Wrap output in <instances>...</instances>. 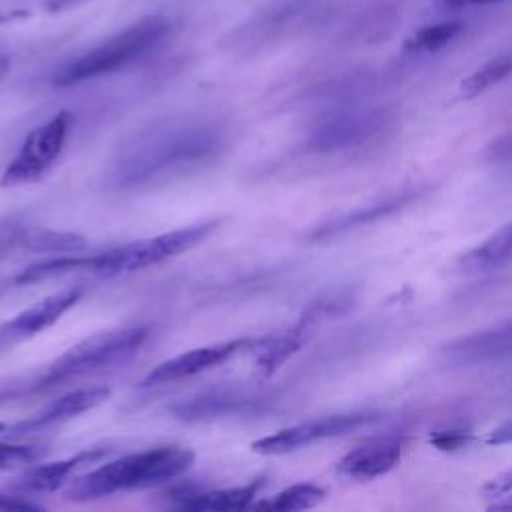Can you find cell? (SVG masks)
<instances>
[{
  "label": "cell",
  "instance_id": "cell-1",
  "mask_svg": "<svg viewBox=\"0 0 512 512\" xmlns=\"http://www.w3.org/2000/svg\"><path fill=\"white\" fill-rule=\"evenodd\" d=\"M230 144L228 126L212 116L174 114L130 134L116 150L108 184L114 190L156 186L214 162Z\"/></svg>",
  "mask_w": 512,
  "mask_h": 512
},
{
  "label": "cell",
  "instance_id": "cell-2",
  "mask_svg": "<svg viewBox=\"0 0 512 512\" xmlns=\"http://www.w3.org/2000/svg\"><path fill=\"white\" fill-rule=\"evenodd\" d=\"M148 336L150 328L144 324H130L92 334L54 358L42 372L0 386V406L42 396L68 382L122 366L140 352Z\"/></svg>",
  "mask_w": 512,
  "mask_h": 512
},
{
  "label": "cell",
  "instance_id": "cell-3",
  "mask_svg": "<svg viewBox=\"0 0 512 512\" xmlns=\"http://www.w3.org/2000/svg\"><path fill=\"white\" fill-rule=\"evenodd\" d=\"M196 454L184 446H158L110 460L76 478L64 492L68 500L90 502L170 482L194 464Z\"/></svg>",
  "mask_w": 512,
  "mask_h": 512
},
{
  "label": "cell",
  "instance_id": "cell-4",
  "mask_svg": "<svg viewBox=\"0 0 512 512\" xmlns=\"http://www.w3.org/2000/svg\"><path fill=\"white\" fill-rule=\"evenodd\" d=\"M170 32V20L158 14L144 16L114 36L106 38L98 46L80 54L78 58L66 62L52 78L54 86L68 88L94 80L116 70L138 62L152 50H156Z\"/></svg>",
  "mask_w": 512,
  "mask_h": 512
},
{
  "label": "cell",
  "instance_id": "cell-5",
  "mask_svg": "<svg viewBox=\"0 0 512 512\" xmlns=\"http://www.w3.org/2000/svg\"><path fill=\"white\" fill-rule=\"evenodd\" d=\"M218 224H220L218 220H204V222L190 224L186 228H176L152 238H144V240L122 244L104 252H96L92 254L90 274L110 278V276L140 272L144 268L156 266L204 242L218 228Z\"/></svg>",
  "mask_w": 512,
  "mask_h": 512
},
{
  "label": "cell",
  "instance_id": "cell-6",
  "mask_svg": "<svg viewBox=\"0 0 512 512\" xmlns=\"http://www.w3.org/2000/svg\"><path fill=\"white\" fill-rule=\"evenodd\" d=\"M276 396L246 386H218L174 402L168 412L182 422H212L222 418H256L268 414Z\"/></svg>",
  "mask_w": 512,
  "mask_h": 512
},
{
  "label": "cell",
  "instance_id": "cell-7",
  "mask_svg": "<svg viewBox=\"0 0 512 512\" xmlns=\"http://www.w3.org/2000/svg\"><path fill=\"white\" fill-rule=\"evenodd\" d=\"M72 126V114L68 110H60L42 126L28 132L22 146L2 172V186H22L30 182H38L44 178L50 168L60 158L66 138Z\"/></svg>",
  "mask_w": 512,
  "mask_h": 512
},
{
  "label": "cell",
  "instance_id": "cell-8",
  "mask_svg": "<svg viewBox=\"0 0 512 512\" xmlns=\"http://www.w3.org/2000/svg\"><path fill=\"white\" fill-rule=\"evenodd\" d=\"M378 418L380 414L376 410H354V412H340V414H330L322 418H312V420L286 426L274 434L262 436L254 440L250 448L252 452L264 454V456L290 454L300 448L312 446L316 442L358 430L366 424L376 422Z\"/></svg>",
  "mask_w": 512,
  "mask_h": 512
},
{
  "label": "cell",
  "instance_id": "cell-9",
  "mask_svg": "<svg viewBox=\"0 0 512 512\" xmlns=\"http://www.w3.org/2000/svg\"><path fill=\"white\" fill-rule=\"evenodd\" d=\"M388 124L382 110H342L320 118L304 136L302 148L310 154H332L362 146Z\"/></svg>",
  "mask_w": 512,
  "mask_h": 512
},
{
  "label": "cell",
  "instance_id": "cell-10",
  "mask_svg": "<svg viewBox=\"0 0 512 512\" xmlns=\"http://www.w3.org/2000/svg\"><path fill=\"white\" fill-rule=\"evenodd\" d=\"M262 338L264 336H240L234 340H222V342L186 350L182 354H176V356L156 364L140 380V386L150 388V386H160V384H172V382H178L184 378H192L210 368L222 366L240 354H246V352L254 354L258 350V346L262 344Z\"/></svg>",
  "mask_w": 512,
  "mask_h": 512
},
{
  "label": "cell",
  "instance_id": "cell-11",
  "mask_svg": "<svg viewBox=\"0 0 512 512\" xmlns=\"http://www.w3.org/2000/svg\"><path fill=\"white\" fill-rule=\"evenodd\" d=\"M82 296L84 288L80 286L64 288L60 292L44 296L16 316L4 320L0 324V356L54 326L70 308L80 302Z\"/></svg>",
  "mask_w": 512,
  "mask_h": 512
},
{
  "label": "cell",
  "instance_id": "cell-12",
  "mask_svg": "<svg viewBox=\"0 0 512 512\" xmlns=\"http://www.w3.org/2000/svg\"><path fill=\"white\" fill-rule=\"evenodd\" d=\"M450 366H482L512 358V320L458 336L438 350Z\"/></svg>",
  "mask_w": 512,
  "mask_h": 512
},
{
  "label": "cell",
  "instance_id": "cell-13",
  "mask_svg": "<svg viewBox=\"0 0 512 512\" xmlns=\"http://www.w3.org/2000/svg\"><path fill=\"white\" fill-rule=\"evenodd\" d=\"M304 8L302 0H274L230 32L226 44L234 52H254L282 36Z\"/></svg>",
  "mask_w": 512,
  "mask_h": 512
},
{
  "label": "cell",
  "instance_id": "cell-14",
  "mask_svg": "<svg viewBox=\"0 0 512 512\" xmlns=\"http://www.w3.org/2000/svg\"><path fill=\"white\" fill-rule=\"evenodd\" d=\"M404 438L400 436H380L370 438L364 444L346 452L338 464L336 474L354 480V482H368L386 472H390L404 454Z\"/></svg>",
  "mask_w": 512,
  "mask_h": 512
},
{
  "label": "cell",
  "instance_id": "cell-15",
  "mask_svg": "<svg viewBox=\"0 0 512 512\" xmlns=\"http://www.w3.org/2000/svg\"><path fill=\"white\" fill-rule=\"evenodd\" d=\"M110 398V388L108 386H90V388H78L72 390L52 402H48L44 408L28 416L26 420L16 422L14 426L6 428V434L16 438L24 434H32L62 422H68L84 412H90L92 408L100 406Z\"/></svg>",
  "mask_w": 512,
  "mask_h": 512
},
{
  "label": "cell",
  "instance_id": "cell-16",
  "mask_svg": "<svg viewBox=\"0 0 512 512\" xmlns=\"http://www.w3.org/2000/svg\"><path fill=\"white\" fill-rule=\"evenodd\" d=\"M424 190H418V188H412V190H402V192H396V194H390L388 198H382L378 202H372L368 206H362V208H356L352 212H346L342 216H336L332 220H326L318 226H314L306 238L310 242H326L330 238H336V236H342L354 228H360L364 224H372V222H378L402 208H406L408 204H412L418 196H422Z\"/></svg>",
  "mask_w": 512,
  "mask_h": 512
},
{
  "label": "cell",
  "instance_id": "cell-17",
  "mask_svg": "<svg viewBox=\"0 0 512 512\" xmlns=\"http://www.w3.org/2000/svg\"><path fill=\"white\" fill-rule=\"evenodd\" d=\"M264 486V480L258 478L244 486L234 488H220V490H196V488H178L172 492V498L176 500V508L180 510H216V512H228V510H244L254 504V498L258 496L260 488Z\"/></svg>",
  "mask_w": 512,
  "mask_h": 512
},
{
  "label": "cell",
  "instance_id": "cell-18",
  "mask_svg": "<svg viewBox=\"0 0 512 512\" xmlns=\"http://www.w3.org/2000/svg\"><path fill=\"white\" fill-rule=\"evenodd\" d=\"M108 454V448H86L82 452H76L74 456H68L64 460H56L50 464H38L30 470H26L16 486L28 492H54L62 488L72 474H76L80 468L94 464L102 460Z\"/></svg>",
  "mask_w": 512,
  "mask_h": 512
},
{
  "label": "cell",
  "instance_id": "cell-19",
  "mask_svg": "<svg viewBox=\"0 0 512 512\" xmlns=\"http://www.w3.org/2000/svg\"><path fill=\"white\" fill-rule=\"evenodd\" d=\"M512 262V220L496 228L482 242L466 250L456 260L462 274H486L500 270Z\"/></svg>",
  "mask_w": 512,
  "mask_h": 512
},
{
  "label": "cell",
  "instance_id": "cell-20",
  "mask_svg": "<svg viewBox=\"0 0 512 512\" xmlns=\"http://www.w3.org/2000/svg\"><path fill=\"white\" fill-rule=\"evenodd\" d=\"M88 246L86 238L76 232H62L42 226H30L26 238V252L34 254H78Z\"/></svg>",
  "mask_w": 512,
  "mask_h": 512
},
{
  "label": "cell",
  "instance_id": "cell-21",
  "mask_svg": "<svg viewBox=\"0 0 512 512\" xmlns=\"http://www.w3.org/2000/svg\"><path fill=\"white\" fill-rule=\"evenodd\" d=\"M326 498V490L318 484L312 482H298L292 484L278 494H274L268 500L256 502L252 506L256 508H266V510H286V512H298V510H308L318 506Z\"/></svg>",
  "mask_w": 512,
  "mask_h": 512
},
{
  "label": "cell",
  "instance_id": "cell-22",
  "mask_svg": "<svg viewBox=\"0 0 512 512\" xmlns=\"http://www.w3.org/2000/svg\"><path fill=\"white\" fill-rule=\"evenodd\" d=\"M462 30H464V24L458 20H442L436 24L422 26L406 38L404 50L410 54L438 52L440 48L450 44Z\"/></svg>",
  "mask_w": 512,
  "mask_h": 512
},
{
  "label": "cell",
  "instance_id": "cell-23",
  "mask_svg": "<svg viewBox=\"0 0 512 512\" xmlns=\"http://www.w3.org/2000/svg\"><path fill=\"white\" fill-rule=\"evenodd\" d=\"M512 74V54L496 56L482 66H478L474 72H470L462 82H460V94L464 98H476L482 92L490 90L492 86L500 84L504 78Z\"/></svg>",
  "mask_w": 512,
  "mask_h": 512
},
{
  "label": "cell",
  "instance_id": "cell-24",
  "mask_svg": "<svg viewBox=\"0 0 512 512\" xmlns=\"http://www.w3.org/2000/svg\"><path fill=\"white\" fill-rule=\"evenodd\" d=\"M44 454H46V448L38 446V444L0 442V472L34 464Z\"/></svg>",
  "mask_w": 512,
  "mask_h": 512
},
{
  "label": "cell",
  "instance_id": "cell-25",
  "mask_svg": "<svg viewBox=\"0 0 512 512\" xmlns=\"http://www.w3.org/2000/svg\"><path fill=\"white\" fill-rule=\"evenodd\" d=\"M30 226L16 218L0 220V258L8 256L14 250H26Z\"/></svg>",
  "mask_w": 512,
  "mask_h": 512
},
{
  "label": "cell",
  "instance_id": "cell-26",
  "mask_svg": "<svg viewBox=\"0 0 512 512\" xmlns=\"http://www.w3.org/2000/svg\"><path fill=\"white\" fill-rule=\"evenodd\" d=\"M472 438V434L468 430H460V428H450V430H440V432H434L430 436V444L436 448V450H442V452H454V450H460L468 444V440Z\"/></svg>",
  "mask_w": 512,
  "mask_h": 512
},
{
  "label": "cell",
  "instance_id": "cell-27",
  "mask_svg": "<svg viewBox=\"0 0 512 512\" xmlns=\"http://www.w3.org/2000/svg\"><path fill=\"white\" fill-rule=\"evenodd\" d=\"M480 492H482L484 498H492V500L510 494V492H512V466L506 468V470H502V472H498L496 476H492V478L480 488Z\"/></svg>",
  "mask_w": 512,
  "mask_h": 512
},
{
  "label": "cell",
  "instance_id": "cell-28",
  "mask_svg": "<svg viewBox=\"0 0 512 512\" xmlns=\"http://www.w3.org/2000/svg\"><path fill=\"white\" fill-rule=\"evenodd\" d=\"M486 158L494 160V162H510L512 160V128L488 144Z\"/></svg>",
  "mask_w": 512,
  "mask_h": 512
},
{
  "label": "cell",
  "instance_id": "cell-29",
  "mask_svg": "<svg viewBox=\"0 0 512 512\" xmlns=\"http://www.w3.org/2000/svg\"><path fill=\"white\" fill-rule=\"evenodd\" d=\"M510 442H512V418L502 422L494 430H490L484 438V444H488V446H502V444H510Z\"/></svg>",
  "mask_w": 512,
  "mask_h": 512
},
{
  "label": "cell",
  "instance_id": "cell-30",
  "mask_svg": "<svg viewBox=\"0 0 512 512\" xmlns=\"http://www.w3.org/2000/svg\"><path fill=\"white\" fill-rule=\"evenodd\" d=\"M42 508H44L42 504L30 502V500H26V498L0 494V510H42Z\"/></svg>",
  "mask_w": 512,
  "mask_h": 512
},
{
  "label": "cell",
  "instance_id": "cell-31",
  "mask_svg": "<svg viewBox=\"0 0 512 512\" xmlns=\"http://www.w3.org/2000/svg\"><path fill=\"white\" fill-rule=\"evenodd\" d=\"M438 4L446 8H468V6H490V4H500L506 0H436Z\"/></svg>",
  "mask_w": 512,
  "mask_h": 512
},
{
  "label": "cell",
  "instance_id": "cell-32",
  "mask_svg": "<svg viewBox=\"0 0 512 512\" xmlns=\"http://www.w3.org/2000/svg\"><path fill=\"white\" fill-rule=\"evenodd\" d=\"M488 510H512V492L496 498L492 504H488Z\"/></svg>",
  "mask_w": 512,
  "mask_h": 512
},
{
  "label": "cell",
  "instance_id": "cell-33",
  "mask_svg": "<svg viewBox=\"0 0 512 512\" xmlns=\"http://www.w3.org/2000/svg\"><path fill=\"white\" fill-rule=\"evenodd\" d=\"M78 2H82V0H46V6H48L50 10H60V8L74 6V4H78Z\"/></svg>",
  "mask_w": 512,
  "mask_h": 512
},
{
  "label": "cell",
  "instance_id": "cell-34",
  "mask_svg": "<svg viewBox=\"0 0 512 512\" xmlns=\"http://www.w3.org/2000/svg\"><path fill=\"white\" fill-rule=\"evenodd\" d=\"M8 66H10V60H8V56H6V54L0 50V78L6 74Z\"/></svg>",
  "mask_w": 512,
  "mask_h": 512
},
{
  "label": "cell",
  "instance_id": "cell-35",
  "mask_svg": "<svg viewBox=\"0 0 512 512\" xmlns=\"http://www.w3.org/2000/svg\"><path fill=\"white\" fill-rule=\"evenodd\" d=\"M6 428H8V426H6L4 422H0V434H2V432H6Z\"/></svg>",
  "mask_w": 512,
  "mask_h": 512
}]
</instances>
